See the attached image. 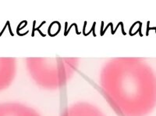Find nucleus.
<instances>
[{"mask_svg": "<svg viewBox=\"0 0 156 116\" xmlns=\"http://www.w3.org/2000/svg\"><path fill=\"white\" fill-rule=\"evenodd\" d=\"M99 86L120 116H146L156 104V79L140 58L114 57L103 64Z\"/></svg>", "mask_w": 156, "mask_h": 116, "instance_id": "1", "label": "nucleus"}, {"mask_svg": "<svg viewBox=\"0 0 156 116\" xmlns=\"http://www.w3.org/2000/svg\"><path fill=\"white\" fill-rule=\"evenodd\" d=\"M17 61L15 57H0V92L8 89L16 76Z\"/></svg>", "mask_w": 156, "mask_h": 116, "instance_id": "3", "label": "nucleus"}, {"mask_svg": "<svg viewBox=\"0 0 156 116\" xmlns=\"http://www.w3.org/2000/svg\"><path fill=\"white\" fill-rule=\"evenodd\" d=\"M26 69L30 79L41 89L56 90L72 79L80 65L78 57H27Z\"/></svg>", "mask_w": 156, "mask_h": 116, "instance_id": "2", "label": "nucleus"}, {"mask_svg": "<svg viewBox=\"0 0 156 116\" xmlns=\"http://www.w3.org/2000/svg\"><path fill=\"white\" fill-rule=\"evenodd\" d=\"M60 116H106L101 109L88 102H76L70 104Z\"/></svg>", "mask_w": 156, "mask_h": 116, "instance_id": "5", "label": "nucleus"}, {"mask_svg": "<svg viewBox=\"0 0 156 116\" xmlns=\"http://www.w3.org/2000/svg\"><path fill=\"white\" fill-rule=\"evenodd\" d=\"M0 116H41L34 108L19 102L0 103Z\"/></svg>", "mask_w": 156, "mask_h": 116, "instance_id": "4", "label": "nucleus"}]
</instances>
